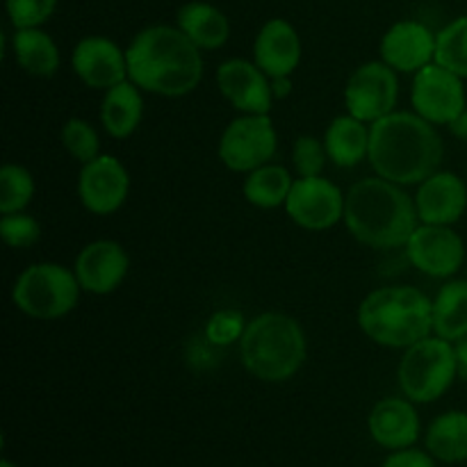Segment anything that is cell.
Wrapping results in <instances>:
<instances>
[{
	"mask_svg": "<svg viewBox=\"0 0 467 467\" xmlns=\"http://www.w3.org/2000/svg\"><path fill=\"white\" fill-rule=\"evenodd\" d=\"M345 199L340 187L328 178H296L285 201V213L306 231H328L345 219Z\"/></svg>",
	"mask_w": 467,
	"mask_h": 467,
	"instance_id": "8fae6325",
	"label": "cell"
},
{
	"mask_svg": "<svg viewBox=\"0 0 467 467\" xmlns=\"http://www.w3.org/2000/svg\"><path fill=\"white\" fill-rule=\"evenodd\" d=\"M358 327L388 349H409L433 333V301L413 285L374 290L360 301Z\"/></svg>",
	"mask_w": 467,
	"mask_h": 467,
	"instance_id": "277c9868",
	"label": "cell"
},
{
	"mask_svg": "<svg viewBox=\"0 0 467 467\" xmlns=\"http://www.w3.org/2000/svg\"><path fill=\"white\" fill-rule=\"evenodd\" d=\"M397 99H400L397 71L383 59L360 64L347 80V112L365 123H374L395 112Z\"/></svg>",
	"mask_w": 467,
	"mask_h": 467,
	"instance_id": "30bf717a",
	"label": "cell"
},
{
	"mask_svg": "<svg viewBox=\"0 0 467 467\" xmlns=\"http://www.w3.org/2000/svg\"><path fill=\"white\" fill-rule=\"evenodd\" d=\"M276 146L278 135L269 114H242L223 128L217 150L223 167L251 173L274 158Z\"/></svg>",
	"mask_w": 467,
	"mask_h": 467,
	"instance_id": "ba28073f",
	"label": "cell"
},
{
	"mask_svg": "<svg viewBox=\"0 0 467 467\" xmlns=\"http://www.w3.org/2000/svg\"><path fill=\"white\" fill-rule=\"evenodd\" d=\"M328 160L340 169H354L369 153V126L349 112L340 114L328 123L324 132Z\"/></svg>",
	"mask_w": 467,
	"mask_h": 467,
	"instance_id": "603a6c76",
	"label": "cell"
},
{
	"mask_svg": "<svg viewBox=\"0 0 467 467\" xmlns=\"http://www.w3.org/2000/svg\"><path fill=\"white\" fill-rule=\"evenodd\" d=\"M0 237L12 249H30L41 240V226L30 214H3V219H0Z\"/></svg>",
	"mask_w": 467,
	"mask_h": 467,
	"instance_id": "d6a6232c",
	"label": "cell"
},
{
	"mask_svg": "<svg viewBox=\"0 0 467 467\" xmlns=\"http://www.w3.org/2000/svg\"><path fill=\"white\" fill-rule=\"evenodd\" d=\"M80 292L73 269L57 263H35L18 274L12 301L32 319H59L76 308Z\"/></svg>",
	"mask_w": 467,
	"mask_h": 467,
	"instance_id": "52a82bcc",
	"label": "cell"
},
{
	"mask_svg": "<svg viewBox=\"0 0 467 467\" xmlns=\"http://www.w3.org/2000/svg\"><path fill=\"white\" fill-rule=\"evenodd\" d=\"M433 62L450 68L456 76L467 78V14L454 18L438 32Z\"/></svg>",
	"mask_w": 467,
	"mask_h": 467,
	"instance_id": "83f0119b",
	"label": "cell"
},
{
	"mask_svg": "<svg viewBox=\"0 0 467 467\" xmlns=\"http://www.w3.org/2000/svg\"><path fill=\"white\" fill-rule=\"evenodd\" d=\"M62 146L80 164L91 162V160H96L100 155L99 132H96V128L89 121H85L80 117H73L64 123Z\"/></svg>",
	"mask_w": 467,
	"mask_h": 467,
	"instance_id": "f546056e",
	"label": "cell"
},
{
	"mask_svg": "<svg viewBox=\"0 0 467 467\" xmlns=\"http://www.w3.org/2000/svg\"><path fill=\"white\" fill-rule=\"evenodd\" d=\"M76 76L91 89L108 91L128 80L126 50L108 36H85L76 44L71 55Z\"/></svg>",
	"mask_w": 467,
	"mask_h": 467,
	"instance_id": "9a60e30c",
	"label": "cell"
},
{
	"mask_svg": "<svg viewBox=\"0 0 467 467\" xmlns=\"http://www.w3.org/2000/svg\"><path fill=\"white\" fill-rule=\"evenodd\" d=\"M12 53L18 67L35 78H50L59 68V48L41 27H21L12 35Z\"/></svg>",
	"mask_w": 467,
	"mask_h": 467,
	"instance_id": "cb8c5ba5",
	"label": "cell"
},
{
	"mask_svg": "<svg viewBox=\"0 0 467 467\" xmlns=\"http://www.w3.org/2000/svg\"><path fill=\"white\" fill-rule=\"evenodd\" d=\"M433 333L456 342L467 337V281H447L433 299Z\"/></svg>",
	"mask_w": 467,
	"mask_h": 467,
	"instance_id": "484cf974",
	"label": "cell"
},
{
	"mask_svg": "<svg viewBox=\"0 0 467 467\" xmlns=\"http://www.w3.org/2000/svg\"><path fill=\"white\" fill-rule=\"evenodd\" d=\"M381 59L397 73H418L436 57V32L424 23L406 18L386 30L381 39Z\"/></svg>",
	"mask_w": 467,
	"mask_h": 467,
	"instance_id": "e0dca14e",
	"label": "cell"
},
{
	"mask_svg": "<svg viewBox=\"0 0 467 467\" xmlns=\"http://www.w3.org/2000/svg\"><path fill=\"white\" fill-rule=\"evenodd\" d=\"M427 451L436 461L447 465L467 461V413L447 410L438 415L427 429Z\"/></svg>",
	"mask_w": 467,
	"mask_h": 467,
	"instance_id": "d4e9b609",
	"label": "cell"
},
{
	"mask_svg": "<svg viewBox=\"0 0 467 467\" xmlns=\"http://www.w3.org/2000/svg\"><path fill=\"white\" fill-rule=\"evenodd\" d=\"M0 467H16V465H14V463H12V461H7V459H5V461H3V463H0Z\"/></svg>",
	"mask_w": 467,
	"mask_h": 467,
	"instance_id": "f35d334b",
	"label": "cell"
},
{
	"mask_svg": "<svg viewBox=\"0 0 467 467\" xmlns=\"http://www.w3.org/2000/svg\"><path fill=\"white\" fill-rule=\"evenodd\" d=\"M128 80L141 91L181 99L203 78V57L178 26H149L132 36L126 50Z\"/></svg>",
	"mask_w": 467,
	"mask_h": 467,
	"instance_id": "6da1fadb",
	"label": "cell"
},
{
	"mask_svg": "<svg viewBox=\"0 0 467 467\" xmlns=\"http://www.w3.org/2000/svg\"><path fill=\"white\" fill-rule=\"evenodd\" d=\"M308 342L301 324L285 313H263L246 324L240 356L246 372L265 383H283L306 363Z\"/></svg>",
	"mask_w": 467,
	"mask_h": 467,
	"instance_id": "5b68a950",
	"label": "cell"
},
{
	"mask_svg": "<svg viewBox=\"0 0 467 467\" xmlns=\"http://www.w3.org/2000/svg\"><path fill=\"white\" fill-rule=\"evenodd\" d=\"M454 349H456V365H459V379H463L467 383V337L456 340Z\"/></svg>",
	"mask_w": 467,
	"mask_h": 467,
	"instance_id": "8d00e7d4",
	"label": "cell"
},
{
	"mask_svg": "<svg viewBox=\"0 0 467 467\" xmlns=\"http://www.w3.org/2000/svg\"><path fill=\"white\" fill-rule=\"evenodd\" d=\"M415 208L422 223L451 226L467 210V187L463 178L451 171H436L420 182Z\"/></svg>",
	"mask_w": 467,
	"mask_h": 467,
	"instance_id": "ac0fdd59",
	"label": "cell"
},
{
	"mask_svg": "<svg viewBox=\"0 0 467 467\" xmlns=\"http://www.w3.org/2000/svg\"><path fill=\"white\" fill-rule=\"evenodd\" d=\"M269 80H272L274 100H283L292 94V76H278V78H269Z\"/></svg>",
	"mask_w": 467,
	"mask_h": 467,
	"instance_id": "d590c367",
	"label": "cell"
},
{
	"mask_svg": "<svg viewBox=\"0 0 467 467\" xmlns=\"http://www.w3.org/2000/svg\"><path fill=\"white\" fill-rule=\"evenodd\" d=\"M254 59L269 78L292 76L301 62V39L285 18H269L254 41Z\"/></svg>",
	"mask_w": 467,
	"mask_h": 467,
	"instance_id": "ffe728a7",
	"label": "cell"
},
{
	"mask_svg": "<svg viewBox=\"0 0 467 467\" xmlns=\"http://www.w3.org/2000/svg\"><path fill=\"white\" fill-rule=\"evenodd\" d=\"M450 130H451V135H454V137H459V140L467 141V108L463 109V112H461V117L456 119L454 123H451Z\"/></svg>",
	"mask_w": 467,
	"mask_h": 467,
	"instance_id": "74e56055",
	"label": "cell"
},
{
	"mask_svg": "<svg viewBox=\"0 0 467 467\" xmlns=\"http://www.w3.org/2000/svg\"><path fill=\"white\" fill-rule=\"evenodd\" d=\"M410 265L431 278H450L463 267L465 246L451 226L422 223L406 242Z\"/></svg>",
	"mask_w": 467,
	"mask_h": 467,
	"instance_id": "4fadbf2b",
	"label": "cell"
},
{
	"mask_svg": "<svg viewBox=\"0 0 467 467\" xmlns=\"http://www.w3.org/2000/svg\"><path fill=\"white\" fill-rule=\"evenodd\" d=\"M35 196V178L21 164L7 162L0 169V213H23Z\"/></svg>",
	"mask_w": 467,
	"mask_h": 467,
	"instance_id": "f1b7e54d",
	"label": "cell"
},
{
	"mask_svg": "<svg viewBox=\"0 0 467 467\" xmlns=\"http://www.w3.org/2000/svg\"><path fill=\"white\" fill-rule=\"evenodd\" d=\"M445 155L436 126L415 112H390L369 123L368 160L377 176L397 185H420Z\"/></svg>",
	"mask_w": 467,
	"mask_h": 467,
	"instance_id": "7a4b0ae2",
	"label": "cell"
},
{
	"mask_svg": "<svg viewBox=\"0 0 467 467\" xmlns=\"http://www.w3.org/2000/svg\"><path fill=\"white\" fill-rule=\"evenodd\" d=\"M130 194V176L121 160L114 155H99L82 164L78 176V196L87 213L96 217H109L123 208Z\"/></svg>",
	"mask_w": 467,
	"mask_h": 467,
	"instance_id": "7c38bea8",
	"label": "cell"
},
{
	"mask_svg": "<svg viewBox=\"0 0 467 467\" xmlns=\"http://www.w3.org/2000/svg\"><path fill=\"white\" fill-rule=\"evenodd\" d=\"M327 146L324 140H317L313 135L296 137L295 149H292V164L299 178H315L322 176L324 167H327Z\"/></svg>",
	"mask_w": 467,
	"mask_h": 467,
	"instance_id": "1f68e13d",
	"label": "cell"
},
{
	"mask_svg": "<svg viewBox=\"0 0 467 467\" xmlns=\"http://www.w3.org/2000/svg\"><path fill=\"white\" fill-rule=\"evenodd\" d=\"M381 467H438L436 459L429 451H420L409 447V450L392 451Z\"/></svg>",
	"mask_w": 467,
	"mask_h": 467,
	"instance_id": "e575fe53",
	"label": "cell"
},
{
	"mask_svg": "<svg viewBox=\"0 0 467 467\" xmlns=\"http://www.w3.org/2000/svg\"><path fill=\"white\" fill-rule=\"evenodd\" d=\"M368 429L372 441L379 447L390 451L409 450L420 438V415L410 400L401 397H388L374 404L369 410Z\"/></svg>",
	"mask_w": 467,
	"mask_h": 467,
	"instance_id": "d6986e66",
	"label": "cell"
},
{
	"mask_svg": "<svg viewBox=\"0 0 467 467\" xmlns=\"http://www.w3.org/2000/svg\"><path fill=\"white\" fill-rule=\"evenodd\" d=\"M459 377L454 342L429 336L409 347L397 368V381L406 400L413 404L438 401Z\"/></svg>",
	"mask_w": 467,
	"mask_h": 467,
	"instance_id": "8992f818",
	"label": "cell"
},
{
	"mask_svg": "<svg viewBox=\"0 0 467 467\" xmlns=\"http://www.w3.org/2000/svg\"><path fill=\"white\" fill-rule=\"evenodd\" d=\"M246 324L249 322L244 319L242 310L222 308L210 315V319L205 322V340L213 347H231L242 340Z\"/></svg>",
	"mask_w": 467,
	"mask_h": 467,
	"instance_id": "4dcf8cb0",
	"label": "cell"
},
{
	"mask_svg": "<svg viewBox=\"0 0 467 467\" xmlns=\"http://www.w3.org/2000/svg\"><path fill=\"white\" fill-rule=\"evenodd\" d=\"M5 7L14 30L41 27L55 14L57 0H5Z\"/></svg>",
	"mask_w": 467,
	"mask_h": 467,
	"instance_id": "836d02e7",
	"label": "cell"
},
{
	"mask_svg": "<svg viewBox=\"0 0 467 467\" xmlns=\"http://www.w3.org/2000/svg\"><path fill=\"white\" fill-rule=\"evenodd\" d=\"M347 231L369 249L406 246L418 228V208L401 185L386 178H363L354 182L345 199Z\"/></svg>",
	"mask_w": 467,
	"mask_h": 467,
	"instance_id": "3957f363",
	"label": "cell"
},
{
	"mask_svg": "<svg viewBox=\"0 0 467 467\" xmlns=\"http://www.w3.org/2000/svg\"><path fill=\"white\" fill-rule=\"evenodd\" d=\"M128 269H130V258L126 249L114 240L89 242L82 246L73 265L82 292L99 296L117 290L126 281Z\"/></svg>",
	"mask_w": 467,
	"mask_h": 467,
	"instance_id": "2e32d148",
	"label": "cell"
},
{
	"mask_svg": "<svg viewBox=\"0 0 467 467\" xmlns=\"http://www.w3.org/2000/svg\"><path fill=\"white\" fill-rule=\"evenodd\" d=\"M144 117V96L141 89L130 80L105 91L100 105V123L105 132L114 140H128L140 128Z\"/></svg>",
	"mask_w": 467,
	"mask_h": 467,
	"instance_id": "7402d4cb",
	"label": "cell"
},
{
	"mask_svg": "<svg viewBox=\"0 0 467 467\" xmlns=\"http://www.w3.org/2000/svg\"><path fill=\"white\" fill-rule=\"evenodd\" d=\"M292 176L285 167L281 164H263V167L254 169L251 173H246V181L242 192H244V199L251 205L263 210L278 208V205H285L287 194L292 190Z\"/></svg>",
	"mask_w": 467,
	"mask_h": 467,
	"instance_id": "4316f807",
	"label": "cell"
},
{
	"mask_svg": "<svg viewBox=\"0 0 467 467\" xmlns=\"http://www.w3.org/2000/svg\"><path fill=\"white\" fill-rule=\"evenodd\" d=\"M217 87L223 99L242 114L272 112V80L255 62L240 57L222 62L217 68Z\"/></svg>",
	"mask_w": 467,
	"mask_h": 467,
	"instance_id": "5bb4252c",
	"label": "cell"
},
{
	"mask_svg": "<svg viewBox=\"0 0 467 467\" xmlns=\"http://www.w3.org/2000/svg\"><path fill=\"white\" fill-rule=\"evenodd\" d=\"M176 26L201 50L222 48L231 36V23L226 14L203 0H190L181 5L176 12Z\"/></svg>",
	"mask_w": 467,
	"mask_h": 467,
	"instance_id": "44dd1931",
	"label": "cell"
},
{
	"mask_svg": "<svg viewBox=\"0 0 467 467\" xmlns=\"http://www.w3.org/2000/svg\"><path fill=\"white\" fill-rule=\"evenodd\" d=\"M410 103L433 126H451L467 108L463 78L438 62L427 64L413 76Z\"/></svg>",
	"mask_w": 467,
	"mask_h": 467,
	"instance_id": "9c48e42d",
	"label": "cell"
}]
</instances>
